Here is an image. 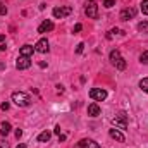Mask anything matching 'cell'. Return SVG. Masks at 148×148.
Returning a JSON list of instances; mask_svg holds the SVG:
<instances>
[{"mask_svg": "<svg viewBox=\"0 0 148 148\" xmlns=\"http://www.w3.org/2000/svg\"><path fill=\"white\" fill-rule=\"evenodd\" d=\"M140 88H141L145 93H148V77H143V79L140 81Z\"/></svg>", "mask_w": 148, "mask_h": 148, "instance_id": "cell-18", "label": "cell"}, {"mask_svg": "<svg viewBox=\"0 0 148 148\" xmlns=\"http://www.w3.org/2000/svg\"><path fill=\"white\" fill-rule=\"evenodd\" d=\"M17 148H28V147H26V145H23V143H21V145H17Z\"/></svg>", "mask_w": 148, "mask_h": 148, "instance_id": "cell-30", "label": "cell"}, {"mask_svg": "<svg viewBox=\"0 0 148 148\" xmlns=\"http://www.w3.org/2000/svg\"><path fill=\"white\" fill-rule=\"evenodd\" d=\"M35 50H36V52H40V53H47V52L50 50V47H48V40H47V38L38 40V43L35 45Z\"/></svg>", "mask_w": 148, "mask_h": 148, "instance_id": "cell-9", "label": "cell"}, {"mask_svg": "<svg viewBox=\"0 0 148 148\" xmlns=\"http://www.w3.org/2000/svg\"><path fill=\"white\" fill-rule=\"evenodd\" d=\"M21 136H23V131H21V129H16V138H17V140H19V138H21Z\"/></svg>", "mask_w": 148, "mask_h": 148, "instance_id": "cell-27", "label": "cell"}, {"mask_svg": "<svg viewBox=\"0 0 148 148\" xmlns=\"http://www.w3.org/2000/svg\"><path fill=\"white\" fill-rule=\"evenodd\" d=\"M59 141H66V134H59Z\"/></svg>", "mask_w": 148, "mask_h": 148, "instance_id": "cell-29", "label": "cell"}, {"mask_svg": "<svg viewBox=\"0 0 148 148\" xmlns=\"http://www.w3.org/2000/svg\"><path fill=\"white\" fill-rule=\"evenodd\" d=\"M53 133H55V134H60V126H55V129H53Z\"/></svg>", "mask_w": 148, "mask_h": 148, "instance_id": "cell-28", "label": "cell"}, {"mask_svg": "<svg viewBox=\"0 0 148 148\" xmlns=\"http://www.w3.org/2000/svg\"><path fill=\"white\" fill-rule=\"evenodd\" d=\"M0 148H9V143H7V141L3 140V136L0 138Z\"/></svg>", "mask_w": 148, "mask_h": 148, "instance_id": "cell-23", "label": "cell"}, {"mask_svg": "<svg viewBox=\"0 0 148 148\" xmlns=\"http://www.w3.org/2000/svg\"><path fill=\"white\" fill-rule=\"evenodd\" d=\"M3 40H5V36H3V35H0V43H2Z\"/></svg>", "mask_w": 148, "mask_h": 148, "instance_id": "cell-31", "label": "cell"}, {"mask_svg": "<svg viewBox=\"0 0 148 148\" xmlns=\"http://www.w3.org/2000/svg\"><path fill=\"white\" fill-rule=\"evenodd\" d=\"M109 134H110L112 140H115V141H119V143H122L126 138H124V134L121 133V129H117V127H114V129H109Z\"/></svg>", "mask_w": 148, "mask_h": 148, "instance_id": "cell-12", "label": "cell"}, {"mask_svg": "<svg viewBox=\"0 0 148 148\" xmlns=\"http://www.w3.org/2000/svg\"><path fill=\"white\" fill-rule=\"evenodd\" d=\"M16 67H17L19 71L31 67V59H29V57H23V55H19V59H17V62H16Z\"/></svg>", "mask_w": 148, "mask_h": 148, "instance_id": "cell-8", "label": "cell"}, {"mask_svg": "<svg viewBox=\"0 0 148 148\" xmlns=\"http://www.w3.org/2000/svg\"><path fill=\"white\" fill-rule=\"evenodd\" d=\"M134 16H136V9H133V7L124 9V10H121V14H119L121 21H129V19H133Z\"/></svg>", "mask_w": 148, "mask_h": 148, "instance_id": "cell-10", "label": "cell"}, {"mask_svg": "<svg viewBox=\"0 0 148 148\" xmlns=\"http://www.w3.org/2000/svg\"><path fill=\"white\" fill-rule=\"evenodd\" d=\"M81 29H83V26H81V24H79V23H77V24H76V26H74L73 33H79V31H81Z\"/></svg>", "mask_w": 148, "mask_h": 148, "instance_id": "cell-25", "label": "cell"}, {"mask_svg": "<svg viewBox=\"0 0 148 148\" xmlns=\"http://www.w3.org/2000/svg\"><path fill=\"white\" fill-rule=\"evenodd\" d=\"M50 136H52L50 131H43V133L38 134V141H40V143H47V141L50 140Z\"/></svg>", "mask_w": 148, "mask_h": 148, "instance_id": "cell-16", "label": "cell"}, {"mask_svg": "<svg viewBox=\"0 0 148 148\" xmlns=\"http://www.w3.org/2000/svg\"><path fill=\"white\" fill-rule=\"evenodd\" d=\"M0 107H2V110H9V103H7V102H3Z\"/></svg>", "mask_w": 148, "mask_h": 148, "instance_id": "cell-26", "label": "cell"}, {"mask_svg": "<svg viewBox=\"0 0 148 148\" xmlns=\"http://www.w3.org/2000/svg\"><path fill=\"white\" fill-rule=\"evenodd\" d=\"M140 62H141V64H148V52H143V53L140 55Z\"/></svg>", "mask_w": 148, "mask_h": 148, "instance_id": "cell-20", "label": "cell"}, {"mask_svg": "<svg viewBox=\"0 0 148 148\" xmlns=\"http://www.w3.org/2000/svg\"><path fill=\"white\" fill-rule=\"evenodd\" d=\"M84 14L90 19H98V5L95 0H86L84 3Z\"/></svg>", "mask_w": 148, "mask_h": 148, "instance_id": "cell-3", "label": "cell"}, {"mask_svg": "<svg viewBox=\"0 0 148 148\" xmlns=\"http://www.w3.org/2000/svg\"><path fill=\"white\" fill-rule=\"evenodd\" d=\"M10 129H12V127H10V124L3 121V122H2V126H0V134H2L3 138H5V136H7V134L10 133Z\"/></svg>", "mask_w": 148, "mask_h": 148, "instance_id": "cell-15", "label": "cell"}, {"mask_svg": "<svg viewBox=\"0 0 148 148\" xmlns=\"http://www.w3.org/2000/svg\"><path fill=\"white\" fill-rule=\"evenodd\" d=\"M12 102H14L17 107H29V105H31L29 95H26V93H23V91H14V93H12Z\"/></svg>", "mask_w": 148, "mask_h": 148, "instance_id": "cell-1", "label": "cell"}, {"mask_svg": "<svg viewBox=\"0 0 148 148\" xmlns=\"http://www.w3.org/2000/svg\"><path fill=\"white\" fill-rule=\"evenodd\" d=\"M140 9H141V12H143V14H147V16H148V0H141Z\"/></svg>", "mask_w": 148, "mask_h": 148, "instance_id": "cell-19", "label": "cell"}, {"mask_svg": "<svg viewBox=\"0 0 148 148\" xmlns=\"http://www.w3.org/2000/svg\"><path fill=\"white\" fill-rule=\"evenodd\" d=\"M100 107H98V105H97V103H90V105H88V115H90V117H98V115H100Z\"/></svg>", "mask_w": 148, "mask_h": 148, "instance_id": "cell-14", "label": "cell"}, {"mask_svg": "<svg viewBox=\"0 0 148 148\" xmlns=\"http://www.w3.org/2000/svg\"><path fill=\"white\" fill-rule=\"evenodd\" d=\"M55 26H53V23L50 21V19H45L40 26H38V33H48V31H52Z\"/></svg>", "mask_w": 148, "mask_h": 148, "instance_id": "cell-11", "label": "cell"}, {"mask_svg": "<svg viewBox=\"0 0 148 148\" xmlns=\"http://www.w3.org/2000/svg\"><path fill=\"white\" fill-rule=\"evenodd\" d=\"M83 50H84V43H77V47H76V53H83Z\"/></svg>", "mask_w": 148, "mask_h": 148, "instance_id": "cell-22", "label": "cell"}, {"mask_svg": "<svg viewBox=\"0 0 148 148\" xmlns=\"http://www.w3.org/2000/svg\"><path fill=\"white\" fill-rule=\"evenodd\" d=\"M71 12H73V9H71L69 5H66V7H53V10H52V14H53L55 19H64V17L69 16Z\"/></svg>", "mask_w": 148, "mask_h": 148, "instance_id": "cell-5", "label": "cell"}, {"mask_svg": "<svg viewBox=\"0 0 148 148\" xmlns=\"http://www.w3.org/2000/svg\"><path fill=\"white\" fill-rule=\"evenodd\" d=\"M138 31H141V33H148V21H143V23L138 24Z\"/></svg>", "mask_w": 148, "mask_h": 148, "instance_id": "cell-17", "label": "cell"}, {"mask_svg": "<svg viewBox=\"0 0 148 148\" xmlns=\"http://www.w3.org/2000/svg\"><path fill=\"white\" fill-rule=\"evenodd\" d=\"M77 148H100V145L95 141V140H90V138H83L77 141Z\"/></svg>", "mask_w": 148, "mask_h": 148, "instance_id": "cell-7", "label": "cell"}, {"mask_svg": "<svg viewBox=\"0 0 148 148\" xmlns=\"http://www.w3.org/2000/svg\"><path fill=\"white\" fill-rule=\"evenodd\" d=\"M0 14H2V16H5V14H7V7H5L3 3H0Z\"/></svg>", "mask_w": 148, "mask_h": 148, "instance_id": "cell-24", "label": "cell"}, {"mask_svg": "<svg viewBox=\"0 0 148 148\" xmlns=\"http://www.w3.org/2000/svg\"><path fill=\"white\" fill-rule=\"evenodd\" d=\"M0 52H2V50H0Z\"/></svg>", "mask_w": 148, "mask_h": 148, "instance_id": "cell-32", "label": "cell"}, {"mask_svg": "<svg viewBox=\"0 0 148 148\" xmlns=\"http://www.w3.org/2000/svg\"><path fill=\"white\" fill-rule=\"evenodd\" d=\"M112 124H114L117 129H121V131L127 129V115H126V112H119V114H115V117L112 119Z\"/></svg>", "mask_w": 148, "mask_h": 148, "instance_id": "cell-4", "label": "cell"}, {"mask_svg": "<svg viewBox=\"0 0 148 148\" xmlns=\"http://www.w3.org/2000/svg\"><path fill=\"white\" fill-rule=\"evenodd\" d=\"M114 5H115V0H105V2H103V7H105V9H110Z\"/></svg>", "mask_w": 148, "mask_h": 148, "instance_id": "cell-21", "label": "cell"}, {"mask_svg": "<svg viewBox=\"0 0 148 148\" xmlns=\"http://www.w3.org/2000/svg\"><path fill=\"white\" fill-rule=\"evenodd\" d=\"M33 52H36L33 45H23L21 50H19V55H23V57H31Z\"/></svg>", "mask_w": 148, "mask_h": 148, "instance_id": "cell-13", "label": "cell"}, {"mask_svg": "<svg viewBox=\"0 0 148 148\" xmlns=\"http://www.w3.org/2000/svg\"><path fill=\"white\" fill-rule=\"evenodd\" d=\"M90 98L95 100V102H102L107 98V91L102 90V88H91L90 90Z\"/></svg>", "mask_w": 148, "mask_h": 148, "instance_id": "cell-6", "label": "cell"}, {"mask_svg": "<svg viewBox=\"0 0 148 148\" xmlns=\"http://www.w3.org/2000/svg\"><path fill=\"white\" fill-rule=\"evenodd\" d=\"M109 59H110V64L115 66L119 71H124V69H126V60L122 59V55H121L119 50H112L110 55H109Z\"/></svg>", "mask_w": 148, "mask_h": 148, "instance_id": "cell-2", "label": "cell"}]
</instances>
